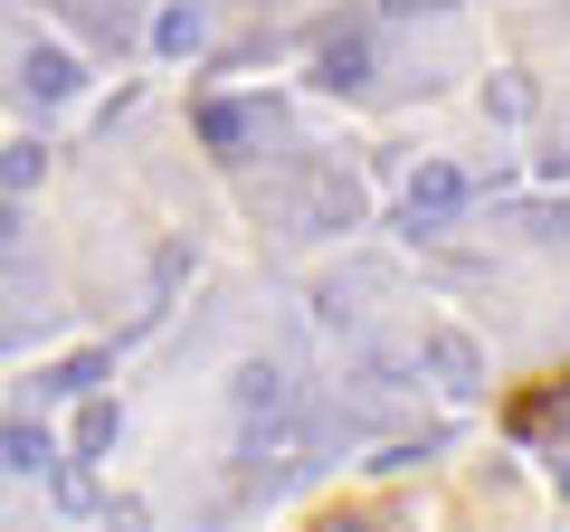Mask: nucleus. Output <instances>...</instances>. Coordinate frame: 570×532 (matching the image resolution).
Here are the masks:
<instances>
[{
    "label": "nucleus",
    "mask_w": 570,
    "mask_h": 532,
    "mask_svg": "<svg viewBox=\"0 0 570 532\" xmlns=\"http://www.w3.org/2000/svg\"><path fill=\"white\" fill-rule=\"evenodd\" d=\"M504 428H513V437H570V381L523 390V400L504 410Z\"/></svg>",
    "instance_id": "1"
},
{
    "label": "nucleus",
    "mask_w": 570,
    "mask_h": 532,
    "mask_svg": "<svg viewBox=\"0 0 570 532\" xmlns=\"http://www.w3.org/2000/svg\"><path fill=\"white\" fill-rule=\"evenodd\" d=\"M456 209H466V171L428 162L419 181H409V219H456Z\"/></svg>",
    "instance_id": "2"
},
{
    "label": "nucleus",
    "mask_w": 570,
    "mask_h": 532,
    "mask_svg": "<svg viewBox=\"0 0 570 532\" xmlns=\"http://www.w3.org/2000/svg\"><path fill=\"white\" fill-rule=\"evenodd\" d=\"M48 456H58V447H48V428H0V466H10V475H39Z\"/></svg>",
    "instance_id": "3"
},
{
    "label": "nucleus",
    "mask_w": 570,
    "mask_h": 532,
    "mask_svg": "<svg viewBox=\"0 0 570 532\" xmlns=\"http://www.w3.org/2000/svg\"><path fill=\"white\" fill-rule=\"evenodd\" d=\"M29 86H39V96H67V86H77V67L48 48V58H29Z\"/></svg>",
    "instance_id": "4"
},
{
    "label": "nucleus",
    "mask_w": 570,
    "mask_h": 532,
    "mask_svg": "<svg viewBox=\"0 0 570 532\" xmlns=\"http://www.w3.org/2000/svg\"><path fill=\"white\" fill-rule=\"evenodd\" d=\"M200 134H209V144L228 152V144H238V134H247V115H238V105H209V115H200Z\"/></svg>",
    "instance_id": "5"
},
{
    "label": "nucleus",
    "mask_w": 570,
    "mask_h": 532,
    "mask_svg": "<svg viewBox=\"0 0 570 532\" xmlns=\"http://www.w3.org/2000/svg\"><path fill=\"white\" fill-rule=\"evenodd\" d=\"M29 181H39V152H10V162H0V200H20Z\"/></svg>",
    "instance_id": "6"
},
{
    "label": "nucleus",
    "mask_w": 570,
    "mask_h": 532,
    "mask_svg": "<svg viewBox=\"0 0 570 532\" xmlns=\"http://www.w3.org/2000/svg\"><path fill=\"white\" fill-rule=\"evenodd\" d=\"M314 532H371V523H362V513H324V523H314Z\"/></svg>",
    "instance_id": "7"
}]
</instances>
